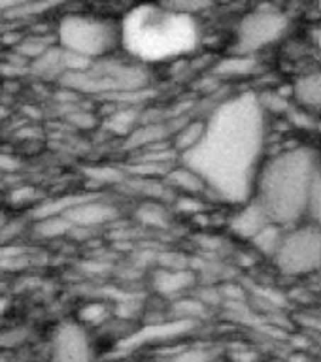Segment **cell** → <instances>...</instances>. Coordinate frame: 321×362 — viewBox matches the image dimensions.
I'll return each mask as SVG.
<instances>
[{
  "mask_svg": "<svg viewBox=\"0 0 321 362\" xmlns=\"http://www.w3.org/2000/svg\"><path fill=\"white\" fill-rule=\"evenodd\" d=\"M110 308L104 302H89L85 304L78 313V319L81 325H91V327H101L110 319Z\"/></svg>",
  "mask_w": 321,
  "mask_h": 362,
  "instance_id": "cell-23",
  "label": "cell"
},
{
  "mask_svg": "<svg viewBox=\"0 0 321 362\" xmlns=\"http://www.w3.org/2000/svg\"><path fill=\"white\" fill-rule=\"evenodd\" d=\"M195 327V322L181 321V319H172L170 322H157V325H150V327L142 328L140 332L130 334L129 338L121 341L123 349H133L140 344H150V341H161V339H170L187 334Z\"/></svg>",
  "mask_w": 321,
  "mask_h": 362,
  "instance_id": "cell-11",
  "label": "cell"
},
{
  "mask_svg": "<svg viewBox=\"0 0 321 362\" xmlns=\"http://www.w3.org/2000/svg\"><path fill=\"white\" fill-rule=\"evenodd\" d=\"M38 194L40 192L33 187H21V189H16V191L10 194V200L13 206H23V204H30V202H36L38 200Z\"/></svg>",
  "mask_w": 321,
  "mask_h": 362,
  "instance_id": "cell-31",
  "label": "cell"
},
{
  "mask_svg": "<svg viewBox=\"0 0 321 362\" xmlns=\"http://www.w3.org/2000/svg\"><path fill=\"white\" fill-rule=\"evenodd\" d=\"M47 49H50V45H45L44 42H40V40H27V42L17 44L16 53H19L23 59H33V61H36V59L44 55Z\"/></svg>",
  "mask_w": 321,
  "mask_h": 362,
  "instance_id": "cell-29",
  "label": "cell"
},
{
  "mask_svg": "<svg viewBox=\"0 0 321 362\" xmlns=\"http://www.w3.org/2000/svg\"><path fill=\"white\" fill-rule=\"evenodd\" d=\"M30 70L34 74H38L42 78H62L67 74V66H64V49L61 45L59 47H50L44 55L38 57L36 61H33Z\"/></svg>",
  "mask_w": 321,
  "mask_h": 362,
  "instance_id": "cell-17",
  "label": "cell"
},
{
  "mask_svg": "<svg viewBox=\"0 0 321 362\" xmlns=\"http://www.w3.org/2000/svg\"><path fill=\"white\" fill-rule=\"evenodd\" d=\"M206 136V123L204 121H191V123H184L180 129L174 132V149L181 153V157L191 153L201 146V141Z\"/></svg>",
  "mask_w": 321,
  "mask_h": 362,
  "instance_id": "cell-16",
  "label": "cell"
},
{
  "mask_svg": "<svg viewBox=\"0 0 321 362\" xmlns=\"http://www.w3.org/2000/svg\"><path fill=\"white\" fill-rule=\"evenodd\" d=\"M172 311H174V319L197 322V319H203L208 313V305L201 298H181L176 302Z\"/></svg>",
  "mask_w": 321,
  "mask_h": 362,
  "instance_id": "cell-22",
  "label": "cell"
},
{
  "mask_svg": "<svg viewBox=\"0 0 321 362\" xmlns=\"http://www.w3.org/2000/svg\"><path fill=\"white\" fill-rule=\"evenodd\" d=\"M30 336H33V330H30V327H25V325L0 328V351L19 349V347L27 344Z\"/></svg>",
  "mask_w": 321,
  "mask_h": 362,
  "instance_id": "cell-21",
  "label": "cell"
},
{
  "mask_svg": "<svg viewBox=\"0 0 321 362\" xmlns=\"http://www.w3.org/2000/svg\"><path fill=\"white\" fill-rule=\"evenodd\" d=\"M121 42L136 59L161 61L191 49L197 42V27L193 17L180 16L167 6H142L125 17Z\"/></svg>",
  "mask_w": 321,
  "mask_h": 362,
  "instance_id": "cell-3",
  "label": "cell"
},
{
  "mask_svg": "<svg viewBox=\"0 0 321 362\" xmlns=\"http://www.w3.org/2000/svg\"><path fill=\"white\" fill-rule=\"evenodd\" d=\"M21 232V223L19 221H10L6 226H0V245H6V243L13 240Z\"/></svg>",
  "mask_w": 321,
  "mask_h": 362,
  "instance_id": "cell-34",
  "label": "cell"
},
{
  "mask_svg": "<svg viewBox=\"0 0 321 362\" xmlns=\"http://www.w3.org/2000/svg\"><path fill=\"white\" fill-rule=\"evenodd\" d=\"M95 345L79 321H64L55 328L50 344L51 362H93Z\"/></svg>",
  "mask_w": 321,
  "mask_h": 362,
  "instance_id": "cell-8",
  "label": "cell"
},
{
  "mask_svg": "<svg viewBox=\"0 0 321 362\" xmlns=\"http://www.w3.org/2000/svg\"><path fill=\"white\" fill-rule=\"evenodd\" d=\"M288 115L289 121L297 124V127H300V129H312V127H316V121L312 119V115L306 112L305 107H291Z\"/></svg>",
  "mask_w": 321,
  "mask_h": 362,
  "instance_id": "cell-33",
  "label": "cell"
},
{
  "mask_svg": "<svg viewBox=\"0 0 321 362\" xmlns=\"http://www.w3.org/2000/svg\"><path fill=\"white\" fill-rule=\"evenodd\" d=\"M8 223H10V219H8V215H6L4 211L0 209V226H6V225H8Z\"/></svg>",
  "mask_w": 321,
  "mask_h": 362,
  "instance_id": "cell-40",
  "label": "cell"
},
{
  "mask_svg": "<svg viewBox=\"0 0 321 362\" xmlns=\"http://www.w3.org/2000/svg\"><path fill=\"white\" fill-rule=\"evenodd\" d=\"M167 136V130H164L163 124H150V127H144V129L135 130L129 138L130 146H152V144H157Z\"/></svg>",
  "mask_w": 321,
  "mask_h": 362,
  "instance_id": "cell-24",
  "label": "cell"
},
{
  "mask_svg": "<svg viewBox=\"0 0 321 362\" xmlns=\"http://www.w3.org/2000/svg\"><path fill=\"white\" fill-rule=\"evenodd\" d=\"M257 100H259L261 110H265V112L288 113L291 110L288 98L282 93H276V90H266L263 95H257Z\"/></svg>",
  "mask_w": 321,
  "mask_h": 362,
  "instance_id": "cell-26",
  "label": "cell"
},
{
  "mask_svg": "<svg viewBox=\"0 0 321 362\" xmlns=\"http://www.w3.org/2000/svg\"><path fill=\"white\" fill-rule=\"evenodd\" d=\"M87 174L95 181H102V183H118L123 180V172L112 166H96V168L87 170Z\"/></svg>",
  "mask_w": 321,
  "mask_h": 362,
  "instance_id": "cell-30",
  "label": "cell"
},
{
  "mask_svg": "<svg viewBox=\"0 0 321 362\" xmlns=\"http://www.w3.org/2000/svg\"><path fill=\"white\" fill-rule=\"evenodd\" d=\"M147 81L146 70L138 64L104 61L93 64L89 70L78 74H64L61 83L70 89L85 93H136Z\"/></svg>",
  "mask_w": 321,
  "mask_h": 362,
  "instance_id": "cell-5",
  "label": "cell"
},
{
  "mask_svg": "<svg viewBox=\"0 0 321 362\" xmlns=\"http://www.w3.org/2000/svg\"><path fill=\"white\" fill-rule=\"evenodd\" d=\"M297 104L305 110H321V72L306 74L293 85Z\"/></svg>",
  "mask_w": 321,
  "mask_h": 362,
  "instance_id": "cell-13",
  "label": "cell"
},
{
  "mask_svg": "<svg viewBox=\"0 0 321 362\" xmlns=\"http://www.w3.org/2000/svg\"><path fill=\"white\" fill-rule=\"evenodd\" d=\"M272 223V219L266 214V209L261 206L259 200H252L244 206L240 211L232 215L231 230L237 234L238 238H246V240H254L257 234H259L265 226H269Z\"/></svg>",
  "mask_w": 321,
  "mask_h": 362,
  "instance_id": "cell-10",
  "label": "cell"
},
{
  "mask_svg": "<svg viewBox=\"0 0 321 362\" xmlns=\"http://www.w3.org/2000/svg\"><path fill=\"white\" fill-rule=\"evenodd\" d=\"M215 353L206 347H189L172 356L170 362H214Z\"/></svg>",
  "mask_w": 321,
  "mask_h": 362,
  "instance_id": "cell-27",
  "label": "cell"
},
{
  "mask_svg": "<svg viewBox=\"0 0 321 362\" xmlns=\"http://www.w3.org/2000/svg\"><path fill=\"white\" fill-rule=\"evenodd\" d=\"M21 163H19V158L11 157L8 153H0V170H4V172H16L19 170Z\"/></svg>",
  "mask_w": 321,
  "mask_h": 362,
  "instance_id": "cell-36",
  "label": "cell"
},
{
  "mask_svg": "<svg viewBox=\"0 0 321 362\" xmlns=\"http://www.w3.org/2000/svg\"><path fill=\"white\" fill-rule=\"evenodd\" d=\"M320 172L317 155L308 147L278 155L259 170L257 200L276 225H288L306 214L314 177Z\"/></svg>",
  "mask_w": 321,
  "mask_h": 362,
  "instance_id": "cell-2",
  "label": "cell"
},
{
  "mask_svg": "<svg viewBox=\"0 0 321 362\" xmlns=\"http://www.w3.org/2000/svg\"><path fill=\"white\" fill-rule=\"evenodd\" d=\"M116 215H118V209L113 208L112 204L91 197L78 206H74L70 211L64 214V217L72 223L74 228H95L116 219Z\"/></svg>",
  "mask_w": 321,
  "mask_h": 362,
  "instance_id": "cell-9",
  "label": "cell"
},
{
  "mask_svg": "<svg viewBox=\"0 0 321 362\" xmlns=\"http://www.w3.org/2000/svg\"><path fill=\"white\" fill-rule=\"evenodd\" d=\"M74 230V225L64 217V215H57V217H44L34 223V236L38 238H59L64 234H70Z\"/></svg>",
  "mask_w": 321,
  "mask_h": 362,
  "instance_id": "cell-20",
  "label": "cell"
},
{
  "mask_svg": "<svg viewBox=\"0 0 321 362\" xmlns=\"http://www.w3.org/2000/svg\"><path fill=\"white\" fill-rule=\"evenodd\" d=\"M306 215L310 217L312 225L321 228V170L314 177L308 202H306Z\"/></svg>",
  "mask_w": 321,
  "mask_h": 362,
  "instance_id": "cell-25",
  "label": "cell"
},
{
  "mask_svg": "<svg viewBox=\"0 0 321 362\" xmlns=\"http://www.w3.org/2000/svg\"><path fill=\"white\" fill-rule=\"evenodd\" d=\"M68 119L74 121L76 124H79V127H91L93 124V117L87 115V113H72Z\"/></svg>",
  "mask_w": 321,
  "mask_h": 362,
  "instance_id": "cell-37",
  "label": "cell"
},
{
  "mask_svg": "<svg viewBox=\"0 0 321 362\" xmlns=\"http://www.w3.org/2000/svg\"><path fill=\"white\" fill-rule=\"evenodd\" d=\"M133 117H135V113L130 112V110H123V112H116L110 117V129L118 130V132H127L130 129V124H133Z\"/></svg>",
  "mask_w": 321,
  "mask_h": 362,
  "instance_id": "cell-32",
  "label": "cell"
},
{
  "mask_svg": "<svg viewBox=\"0 0 321 362\" xmlns=\"http://www.w3.org/2000/svg\"><path fill=\"white\" fill-rule=\"evenodd\" d=\"M195 283V274L186 268H161L153 274V288L163 296H176Z\"/></svg>",
  "mask_w": 321,
  "mask_h": 362,
  "instance_id": "cell-12",
  "label": "cell"
},
{
  "mask_svg": "<svg viewBox=\"0 0 321 362\" xmlns=\"http://www.w3.org/2000/svg\"><path fill=\"white\" fill-rule=\"evenodd\" d=\"M310 40H312V44L316 45L317 49H321V27H312Z\"/></svg>",
  "mask_w": 321,
  "mask_h": 362,
  "instance_id": "cell-38",
  "label": "cell"
},
{
  "mask_svg": "<svg viewBox=\"0 0 321 362\" xmlns=\"http://www.w3.org/2000/svg\"><path fill=\"white\" fill-rule=\"evenodd\" d=\"M178 208L184 209L186 214H197L198 209H203V204L198 202L195 197H181L178 200Z\"/></svg>",
  "mask_w": 321,
  "mask_h": 362,
  "instance_id": "cell-35",
  "label": "cell"
},
{
  "mask_svg": "<svg viewBox=\"0 0 321 362\" xmlns=\"http://www.w3.org/2000/svg\"><path fill=\"white\" fill-rule=\"evenodd\" d=\"M0 362H8V356L0 355Z\"/></svg>",
  "mask_w": 321,
  "mask_h": 362,
  "instance_id": "cell-41",
  "label": "cell"
},
{
  "mask_svg": "<svg viewBox=\"0 0 321 362\" xmlns=\"http://www.w3.org/2000/svg\"><path fill=\"white\" fill-rule=\"evenodd\" d=\"M263 146V110L255 95H242L215 110L197 149L181 157L208 191L221 200L244 202L257 181Z\"/></svg>",
  "mask_w": 321,
  "mask_h": 362,
  "instance_id": "cell-1",
  "label": "cell"
},
{
  "mask_svg": "<svg viewBox=\"0 0 321 362\" xmlns=\"http://www.w3.org/2000/svg\"><path fill=\"white\" fill-rule=\"evenodd\" d=\"M167 183L184 192L186 197H195L198 192L208 191V185L204 183L203 177L186 164H181L178 168H170L167 174Z\"/></svg>",
  "mask_w": 321,
  "mask_h": 362,
  "instance_id": "cell-14",
  "label": "cell"
},
{
  "mask_svg": "<svg viewBox=\"0 0 321 362\" xmlns=\"http://www.w3.org/2000/svg\"><path fill=\"white\" fill-rule=\"evenodd\" d=\"M255 70H257L255 55H242V53L225 57L215 64V74L220 78H242V76L254 74Z\"/></svg>",
  "mask_w": 321,
  "mask_h": 362,
  "instance_id": "cell-15",
  "label": "cell"
},
{
  "mask_svg": "<svg viewBox=\"0 0 321 362\" xmlns=\"http://www.w3.org/2000/svg\"><path fill=\"white\" fill-rule=\"evenodd\" d=\"M57 38L62 49L95 61L121 42V28L102 17L74 13L62 17L57 28Z\"/></svg>",
  "mask_w": 321,
  "mask_h": 362,
  "instance_id": "cell-4",
  "label": "cell"
},
{
  "mask_svg": "<svg viewBox=\"0 0 321 362\" xmlns=\"http://www.w3.org/2000/svg\"><path fill=\"white\" fill-rule=\"evenodd\" d=\"M320 10H321V4H320Z\"/></svg>",
  "mask_w": 321,
  "mask_h": 362,
  "instance_id": "cell-42",
  "label": "cell"
},
{
  "mask_svg": "<svg viewBox=\"0 0 321 362\" xmlns=\"http://www.w3.org/2000/svg\"><path fill=\"white\" fill-rule=\"evenodd\" d=\"M10 308V300L4 298V296H0V315H4L6 311Z\"/></svg>",
  "mask_w": 321,
  "mask_h": 362,
  "instance_id": "cell-39",
  "label": "cell"
},
{
  "mask_svg": "<svg viewBox=\"0 0 321 362\" xmlns=\"http://www.w3.org/2000/svg\"><path fill=\"white\" fill-rule=\"evenodd\" d=\"M283 274L303 276L321 268V228L310 225L286 234L282 247L274 257Z\"/></svg>",
  "mask_w": 321,
  "mask_h": 362,
  "instance_id": "cell-6",
  "label": "cell"
},
{
  "mask_svg": "<svg viewBox=\"0 0 321 362\" xmlns=\"http://www.w3.org/2000/svg\"><path fill=\"white\" fill-rule=\"evenodd\" d=\"M167 6L169 10L176 11V13H180V16H186V17H193L195 13H201V11L208 10L210 2H204V0H184V2H170V4H163Z\"/></svg>",
  "mask_w": 321,
  "mask_h": 362,
  "instance_id": "cell-28",
  "label": "cell"
},
{
  "mask_svg": "<svg viewBox=\"0 0 321 362\" xmlns=\"http://www.w3.org/2000/svg\"><path fill=\"white\" fill-rule=\"evenodd\" d=\"M286 234L282 232L280 225L276 223H271L269 226H265L263 230L257 234V236L252 240L254 247L259 251L261 255H266V257H276L280 247H282V242Z\"/></svg>",
  "mask_w": 321,
  "mask_h": 362,
  "instance_id": "cell-18",
  "label": "cell"
},
{
  "mask_svg": "<svg viewBox=\"0 0 321 362\" xmlns=\"http://www.w3.org/2000/svg\"><path fill=\"white\" fill-rule=\"evenodd\" d=\"M136 219L144 226L152 228H167L170 225L169 211L159 202H144L136 208Z\"/></svg>",
  "mask_w": 321,
  "mask_h": 362,
  "instance_id": "cell-19",
  "label": "cell"
},
{
  "mask_svg": "<svg viewBox=\"0 0 321 362\" xmlns=\"http://www.w3.org/2000/svg\"><path fill=\"white\" fill-rule=\"evenodd\" d=\"M288 30V17L278 10L259 8L238 23L237 53L255 55L257 51L274 44Z\"/></svg>",
  "mask_w": 321,
  "mask_h": 362,
  "instance_id": "cell-7",
  "label": "cell"
}]
</instances>
